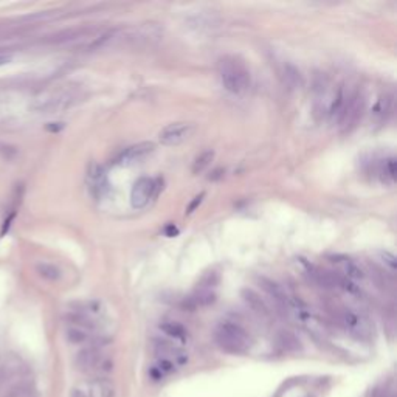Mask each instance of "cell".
<instances>
[{"instance_id":"52a82bcc","label":"cell","mask_w":397,"mask_h":397,"mask_svg":"<svg viewBox=\"0 0 397 397\" xmlns=\"http://www.w3.org/2000/svg\"><path fill=\"white\" fill-rule=\"evenodd\" d=\"M337 318L340 324L346 331H349L355 337H368L371 332L369 321L366 320L363 315L354 312L351 309H341L337 313Z\"/></svg>"},{"instance_id":"4fadbf2b","label":"cell","mask_w":397,"mask_h":397,"mask_svg":"<svg viewBox=\"0 0 397 397\" xmlns=\"http://www.w3.org/2000/svg\"><path fill=\"white\" fill-rule=\"evenodd\" d=\"M281 78L284 81V84L289 86V89H300L304 84V78H303L301 72L293 64H289V62L282 65Z\"/></svg>"},{"instance_id":"d6986e66","label":"cell","mask_w":397,"mask_h":397,"mask_svg":"<svg viewBox=\"0 0 397 397\" xmlns=\"http://www.w3.org/2000/svg\"><path fill=\"white\" fill-rule=\"evenodd\" d=\"M391 104H393V99L390 96H383L380 98V101L377 103V106H375L374 109V114L377 115V117H386L391 112Z\"/></svg>"},{"instance_id":"8992f818","label":"cell","mask_w":397,"mask_h":397,"mask_svg":"<svg viewBox=\"0 0 397 397\" xmlns=\"http://www.w3.org/2000/svg\"><path fill=\"white\" fill-rule=\"evenodd\" d=\"M194 130H196L194 123L179 121V123H172V124H168L166 127H163L161 132L158 134V138L161 141V145L176 146V145L183 143L185 140H188L192 134H194Z\"/></svg>"},{"instance_id":"5b68a950","label":"cell","mask_w":397,"mask_h":397,"mask_svg":"<svg viewBox=\"0 0 397 397\" xmlns=\"http://www.w3.org/2000/svg\"><path fill=\"white\" fill-rule=\"evenodd\" d=\"M79 98H81V90L78 87H65V89H61L56 92V93L50 95L48 98L40 101L37 109L44 110V112L62 110V109H67L72 104H75Z\"/></svg>"},{"instance_id":"9c48e42d","label":"cell","mask_w":397,"mask_h":397,"mask_svg":"<svg viewBox=\"0 0 397 397\" xmlns=\"http://www.w3.org/2000/svg\"><path fill=\"white\" fill-rule=\"evenodd\" d=\"M155 194V180L149 177H140L135 183L130 192V203L132 207L141 210L145 208L151 199Z\"/></svg>"},{"instance_id":"9a60e30c","label":"cell","mask_w":397,"mask_h":397,"mask_svg":"<svg viewBox=\"0 0 397 397\" xmlns=\"http://www.w3.org/2000/svg\"><path fill=\"white\" fill-rule=\"evenodd\" d=\"M160 329L165 332L168 337L171 338H174V340H186L188 337V332L185 329V326L177 323V321H165V323H161L160 324Z\"/></svg>"},{"instance_id":"ffe728a7","label":"cell","mask_w":397,"mask_h":397,"mask_svg":"<svg viewBox=\"0 0 397 397\" xmlns=\"http://www.w3.org/2000/svg\"><path fill=\"white\" fill-rule=\"evenodd\" d=\"M155 369H158L161 374H171V372H174V371L177 369V365H176L174 362H172V360H169V359H163V357H160Z\"/></svg>"},{"instance_id":"277c9868","label":"cell","mask_w":397,"mask_h":397,"mask_svg":"<svg viewBox=\"0 0 397 397\" xmlns=\"http://www.w3.org/2000/svg\"><path fill=\"white\" fill-rule=\"evenodd\" d=\"M259 281V286L264 289V292H266L269 297L273 300L275 303V306H276L279 309V312L282 315H289L290 312H293L295 306H297V301H295L290 295L284 290L282 286H279V284L276 281H273V279H269L266 276H261L258 278Z\"/></svg>"},{"instance_id":"7a4b0ae2","label":"cell","mask_w":397,"mask_h":397,"mask_svg":"<svg viewBox=\"0 0 397 397\" xmlns=\"http://www.w3.org/2000/svg\"><path fill=\"white\" fill-rule=\"evenodd\" d=\"M214 340L219 348L230 354H245L251 348L250 334L241 324L233 321H222L214 332Z\"/></svg>"},{"instance_id":"5bb4252c","label":"cell","mask_w":397,"mask_h":397,"mask_svg":"<svg viewBox=\"0 0 397 397\" xmlns=\"http://www.w3.org/2000/svg\"><path fill=\"white\" fill-rule=\"evenodd\" d=\"M278 344L284 351L287 352H297L301 351V341L300 338L290 331H281L278 334Z\"/></svg>"},{"instance_id":"e0dca14e","label":"cell","mask_w":397,"mask_h":397,"mask_svg":"<svg viewBox=\"0 0 397 397\" xmlns=\"http://www.w3.org/2000/svg\"><path fill=\"white\" fill-rule=\"evenodd\" d=\"M380 174H382V179L385 182L394 183V180H396V161L393 157L383 160L382 168H380Z\"/></svg>"},{"instance_id":"8fae6325","label":"cell","mask_w":397,"mask_h":397,"mask_svg":"<svg viewBox=\"0 0 397 397\" xmlns=\"http://www.w3.org/2000/svg\"><path fill=\"white\" fill-rule=\"evenodd\" d=\"M242 298H244V301L247 303V306L256 315H259L261 318H269L270 317L272 312H270L269 306L264 303V300L259 297L256 292H253L250 289L242 290Z\"/></svg>"},{"instance_id":"44dd1931","label":"cell","mask_w":397,"mask_h":397,"mask_svg":"<svg viewBox=\"0 0 397 397\" xmlns=\"http://www.w3.org/2000/svg\"><path fill=\"white\" fill-rule=\"evenodd\" d=\"M72 397H90V394H89V391L86 393V391L79 390V388H75V390L72 391Z\"/></svg>"},{"instance_id":"7c38bea8","label":"cell","mask_w":397,"mask_h":397,"mask_svg":"<svg viewBox=\"0 0 397 397\" xmlns=\"http://www.w3.org/2000/svg\"><path fill=\"white\" fill-rule=\"evenodd\" d=\"M90 397H117L115 385L107 377H96L90 383Z\"/></svg>"},{"instance_id":"30bf717a","label":"cell","mask_w":397,"mask_h":397,"mask_svg":"<svg viewBox=\"0 0 397 397\" xmlns=\"http://www.w3.org/2000/svg\"><path fill=\"white\" fill-rule=\"evenodd\" d=\"M104 348H96V346H86L84 349H81L76 354V368L83 372H93L99 362L106 357Z\"/></svg>"},{"instance_id":"2e32d148","label":"cell","mask_w":397,"mask_h":397,"mask_svg":"<svg viewBox=\"0 0 397 397\" xmlns=\"http://www.w3.org/2000/svg\"><path fill=\"white\" fill-rule=\"evenodd\" d=\"M36 270L37 273L40 275L42 278L48 279V281H56L61 278V270L53 266V264H48V262H40L36 266Z\"/></svg>"},{"instance_id":"3957f363","label":"cell","mask_w":397,"mask_h":397,"mask_svg":"<svg viewBox=\"0 0 397 397\" xmlns=\"http://www.w3.org/2000/svg\"><path fill=\"white\" fill-rule=\"evenodd\" d=\"M365 106H366V99H365V95L362 93V90L360 89L349 90L348 98H346V103H344V107H343L341 114L338 117L337 124L344 132L355 127L359 124V121L362 120V115L365 112Z\"/></svg>"},{"instance_id":"ba28073f","label":"cell","mask_w":397,"mask_h":397,"mask_svg":"<svg viewBox=\"0 0 397 397\" xmlns=\"http://www.w3.org/2000/svg\"><path fill=\"white\" fill-rule=\"evenodd\" d=\"M155 151V145L152 141H141V143L132 145L126 148L121 154L117 157L115 163L120 166H130L135 163L143 161L146 157H149L152 152Z\"/></svg>"},{"instance_id":"ac0fdd59","label":"cell","mask_w":397,"mask_h":397,"mask_svg":"<svg viewBox=\"0 0 397 397\" xmlns=\"http://www.w3.org/2000/svg\"><path fill=\"white\" fill-rule=\"evenodd\" d=\"M213 157H214V154H213V151H205L203 152V154H200L196 160H194V165H192V172H194V174H200V172L205 169L210 163H211V160H213Z\"/></svg>"},{"instance_id":"7402d4cb","label":"cell","mask_w":397,"mask_h":397,"mask_svg":"<svg viewBox=\"0 0 397 397\" xmlns=\"http://www.w3.org/2000/svg\"><path fill=\"white\" fill-rule=\"evenodd\" d=\"M9 56H6V55H0V65H5L6 62H9Z\"/></svg>"},{"instance_id":"6da1fadb","label":"cell","mask_w":397,"mask_h":397,"mask_svg":"<svg viewBox=\"0 0 397 397\" xmlns=\"http://www.w3.org/2000/svg\"><path fill=\"white\" fill-rule=\"evenodd\" d=\"M219 75L223 87L230 93L242 95L250 89L251 78L245 64L235 56H223L219 59Z\"/></svg>"}]
</instances>
